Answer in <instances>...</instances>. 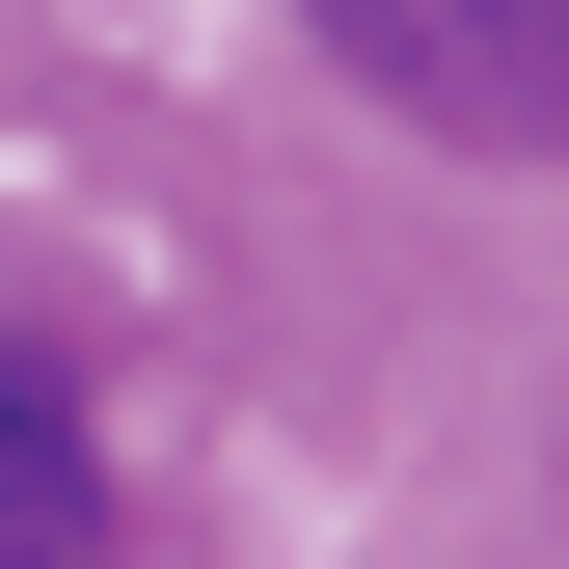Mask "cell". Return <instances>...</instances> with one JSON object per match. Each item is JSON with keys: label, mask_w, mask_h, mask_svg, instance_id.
<instances>
[{"label": "cell", "mask_w": 569, "mask_h": 569, "mask_svg": "<svg viewBox=\"0 0 569 569\" xmlns=\"http://www.w3.org/2000/svg\"><path fill=\"white\" fill-rule=\"evenodd\" d=\"M299 28L461 163H569V0H299Z\"/></svg>", "instance_id": "cell-1"}, {"label": "cell", "mask_w": 569, "mask_h": 569, "mask_svg": "<svg viewBox=\"0 0 569 569\" xmlns=\"http://www.w3.org/2000/svg\"><path fill=\"white\" fill-rule=\"evenodd\" d=\"M0 569H109V435L54 352H0Z\"/></svg>", "instance_id": "cell-2"}]
</instances>
